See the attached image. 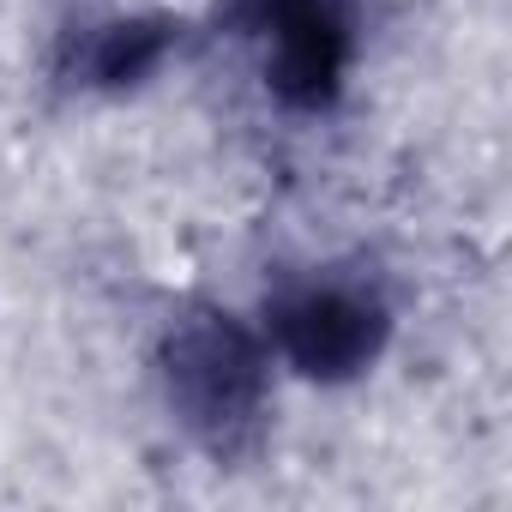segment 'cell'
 Instances as JSON below:
<instances>
[{"label":"cell","instance_id":"cell-1","mask_svg":"<svg viewBox=\"0 0 512 512\" xmlns=\"http://www.w3.org/2000/svg\"><path fill=\"white\" fill-rule=\"evenodd\" d=\"M163 392L169 410L181 416V428L211 452V458H235L260 440V416H266V344L253 338L247 320L223 314V308H193L169 326L163 350Z\"/></svg>","mask_w":512,"mask_h":512},{"label":"cell","instance_id":"cell-2","mask_svg":"<svg viewBox=\"0 0 512 512\" xmlns=\"http://www.w3.org/2000/svg\"><path fill=\"white\" fill-rule=\"evenodd\" d=\"M278 356L320 386H344L368 374L392 338V308L362 278H302L266 308Z\"/></svg>","mask_w":512,"mask_h":512},{"label":"cell","instance_id":"cell-3","mask_svg":"<svg viewBox=\"0 0 512 512\" xmlns=\"http://www.w3.org/2000/svg\"><path fill=\"white\" fill-rule=\"evenodd\" d=\"M241 25L266 37V91L284 109L320 115L338 103L350 73V19L338 0H241Z\"/></svg>","mask_w":512,"mask_h":512},{"label":"cell","instance_id":"cell-4","mask_svg":"<svg viewBox=\"0 0 512 512\" xmlns=\"http://www.w3.org/2000/svg\"><path fill=\"white\" fill-rule=\"evenodd\" d=\"M175 43H181V19H163V13H115V19L73 25L61 37L55 67L79 91H127V85L151 79L169 61Z\"/></svg>","mask_w":512,"mask_h":512}]
</instances>
